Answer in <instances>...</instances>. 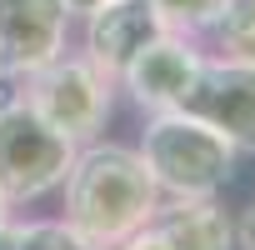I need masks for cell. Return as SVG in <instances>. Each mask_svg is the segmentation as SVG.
I'll use <instances>...</instances> for the list:
<instances>
[{
    "label": "cell",
    "mask_w": 255,
    "mask_h": 250,
    "mask_svg": "<svg viewBox=\"0 0 255 250\" xmlns=\"http://www.w3.org/2000/svg\"><path fill=\"white\" fill-rule=\"evenodd\" d=\"M60 190H65V220L95 250H115L165 200L155 190L140 150L135 145H115V140L80 145L70 170H65V180H60Z\"/></svg>",
    "instance_id": "6da1fadb"
},
{
    "label": "cell",
    "mask_w": 255,
    "mask_h": 250,
    "mask_svg": "<svg viewBox=\"0 0 255 250\" xmlns=\"http://www.w3.org/2000/svg\"><path fill=\"white\" fill-rule=\"evenodd\" d=\"M135 150H140V160H145V170H150V180L165 200L215 195L235 175V160H240V150L215 125H205L185 105L180 110H155Z\"/></svg>",
    "instance_id": "7a4b0ae2"
},
{
    "label": "cell",
    "mask_w": 255,
    "mask_h": 250,
    "mask_svg": "<svg viewBox=\"0 0 255 250\" xmlns=\"http://www.w3.org/2000/svg\"><path fill=\"white\" fill-rule=\"evenodd\" d=\"M80 145H70L55 125H45L20 90L0 100V195L10 205H35L50 190H60L70 160Z\"/></svg>",
    "instance_id": "3957f363"
},
{
    "label": "cell",
    "mask_w": 255,
    "mask_h": 250,
    "mask_svg": "<svg viewBox=\"0 0 255 250\" xmlns=\"http://www.w3.org/2000/svg\"><path fill=\"white\" fill-rule=\"evenodd\" d=\"M110 95H115V80L100 75L80 50H60L50 65H40L35 75L20 80V100L70 140V145H90L105 120H110Z\"/></svg>",
    "instance_id": "277c9868"
},
{
    "label": "cell",
    "mask_w": 255,
    "mask_h": 250,
    "mask_svg": "<svg viewBox=\"0 0 255 250\" xmlns=\"http://www.w3.org/2000/svg\"><path fill=\"white\" fill-rule=\"evenodd\" d=\"M200 65H205V50L195 45V35H175V30H160L130 65L120 70V90H130V100L140 110H180L200 80Z\"/></svg>",
    "instance_id": "5b68a950"
},
{
    "label": "cell",
    "mask_w": 255,
    "mask_h": 250,
    "mask_svg": "<svg viewBox=\"0 0 255 250\" xmlns=\"http://www.w3.org/2000/svg\"><path fill=\"white\" fill-rule=\"evenodd\" d=\"M185 110L215 125L240 155H255V60L205 55Z\"/></svg>",
    "instance_id": "8992f818"
},
{
    "label": "cell",
    "mask_w": 255,
    "mask_h": 250,
    "mask_svg": "<svg viewBox=\"0 0 255 250\" xmlns=\"http://www.w3.org/2000/svg\"><path fill=\"white\" fill-rule=\"evenodd\" d=\"M65 0H0V75L25 80L65 50Z\"/></svg>",
    "instance_id": "52a82bcc"
},
{
    "label": "cell",
    "mask_w": 255,
    "mask_h": 250,
    "mask_svg": "<svg viewBox=\"0 0 255 250\" xmlns=\"http://www.w3.org/2000/svg\"><path fill=\"white\" fill-rule=\"evenodd\" d=\"M160 30H165V25H160V15H155L150 0H105V5H95V10L85 15L80 55H85L100 75L120 80V70L130 65Z\"/></svg>",
    "instance_id": "ba28073f"
},
{
    "label": "cell",
    "mask_w": 255,
    "mask_h": 250,
    "mask_svg": "<svg viewBox=\"0 0 255 250\" xmlns=\"http://www.w3.org/2000/svg\"><path fill=\"white\" fill-rule=\"evenodd\" d=\"M150 225L175 245V250H235V220L215 195H190V200H160Z\"/></svg>",
    "instance_id": "9c48e42d"
},
{
    "label": "cell",
    "mask_w": 255,
    "mask_h": 250,
    "mask_svg": "<svg viewBox=\"0 0 255 250\" xmlns=\"http://www.w3.org/2000/svg\"><path fill=\"white\" fill-rule=\"evenodd\" d=\"M205 35L215 40V55L255 60V0H220Z\"/></svg>",
    "instance_id": "30bf717a"
},
{
    "label": "cell",
    "mask_w": 255,
    "mask_h": 250,
    "mask_svg": "<svg viewBox=\"0 0 255 250\" xmlns=\"http://www.w3.org/2000/svg\"><path fill=\"white\" fill-rule=\"evenodd\" d=\"M0 250H95V245L60 215V220H10Z\"/></svg>",
    "instance_id": "8fae6325"
},
{
    "label": "cell",
    "mask_w": 255,
    "mask_h": 250,
    "mask_svg": "<svg viewBox=\"0 0 255 250\" xmlns=\"http://www.w3.org/2000/svg\"><path fill=\"white\" fill-rule=\"evenodd\" d=\"M150 5H155V15H160L165 30H175V35H205L210 20H215V10H220V0H150Z\"/></svg>",
    "instance_id": "7c38bea8"
},
{
    "label": "cell",
    "mask_w": 255,
    "mask_h": 250,
    "mask_svg": "<svg viewBox=\"0 0 255 250\" xmlns=\"http://www.w3.org/2000/svg\"><path fill=\"white\" fill-rule=\"evenodd\" d=\"M115 250H175V245H170V240H165V235H160V230H155V225L145 220V225H140L135 235H125V240H120Z\"/></svg>",
    "instance_id": "4fadbf2b"
},
{
    "label": "cell",
    "mask_w": 255,
    "mask_h": 250,
    "mask_svg": "<svg viewBox=\"0 0 255 250\" xmlns=\"http://www.w3.org/2000/svg\"><path fill=\"white\" fill-rule=\"evenodd\" d=\"M235 250H255V205H245L235 220Z\"/></svg>",
    "instance_id": "5bb4252c"
},
{
    "label": "cell",
    "mask_w": 255,
    "mask_h": 250,
    "mask_svg": "<svg viewBox=\"0 0 255 250\" xmlns=\"http://www.w3.org/2000/svg\"><path fill=\"white\" fill-rule=\"evenodd\" d=\"M10 220H15V205L0 195V245H5V230H10Z\"/></svg>",
    "instance_id": "9a60e30c"
},
{
    "label": "cell",
    "mask_w": 255,
    "mask_h": 250,
    "mask_svg": "<svg viewBox=\"0 0 255 250\" xmlns=\"http://www.w3.org/2000/svg\"><path fill=\"white\" fill-rule=\"evenodd\" d=\"M95 5H105V0H65V10H70V15H90Z\"/></svg>",
    "instance_id": "2e32d148"
}]
</instances>
